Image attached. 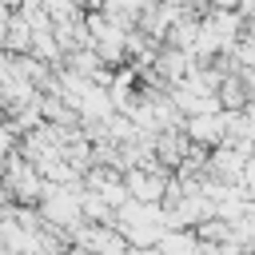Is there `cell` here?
Here are the masks:
<instances>
[{"label": "cell", "mask_w": 255, "mask_h": 255, "mask_svg": "<svg viewBox=\"0 0 255 255\" xmlns=\"http://www.w3.org/2000/svg\"><path fill=\"white\" fill-rule=\"evenodd\" d=\"M159 251H163V255H199V235H195L191 227L163 231V239H159Z\"/></svg>", "instance_id": "7a4b0ae2"}, {"label": "cell", "mask_w": 255, "mask_h": 255, "mask_svg": "<svg viewBox=\"0 0 255 255\" xmlns=\"http://www.w3.org/2000/svg\"><path fill=\"white\" fill-rule=\"evenodd\" d=\"M92 4H96V8H104V4H108V0H92Z\"/></svg>", "instance_id": "3957f363"}, {"label": "cell", "mask_w": 255, "mask_h": 255, "mask_svg": "<svg viewBox=\"0 0 255 255\" xmlns=\"http://www.w3.org/2000/svg\"><path fill=\"white\" fill-rule=\"evenodd\" d=\"M124 183H128V195L131 199H139V203H159L163 199V191H167V179L159 175V171H128L124 175Z\"/></svg>", "instance_id": "6da1fadb"}]
</instances>
